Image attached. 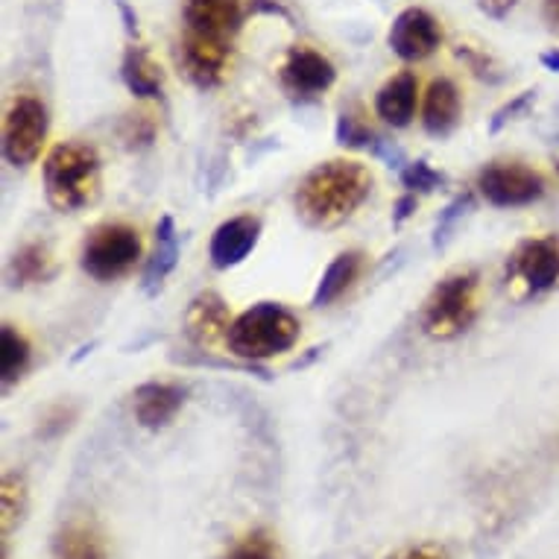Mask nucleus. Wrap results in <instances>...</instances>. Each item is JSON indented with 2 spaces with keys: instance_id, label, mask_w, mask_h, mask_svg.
Masks as SVG:
<instances>
[{
  "instance_id": "1",
  "label": "nucleus",
  "mask_w": 559,
  "mask_h": 559,
  "mask_svg": "<svg viewBox=\"0 0 559 559\" xmlns=\"http://www.w3.org/2000/svg\"><path fill=\"white\" fill-rule=\"evenodd\" d=\"M372 193V174L360 162L331 158L305 176L296 188V212L313 229L346 223Z\"/></svg>"
},
{
  "instance_id": "2",
  "label": "nucleus",
  "mask_w": 559,
  "mask_h": 559,
  "mask_svg": "<svg viewBox=\"0 0 559 559\" xmlns=\"http://www.w3.org/2000/svg\"><path fill=\"white\" fill-rule=\"evenodd\" d=\"M47 202L56 212L74 214L92 205L100 193V156L80 141H64L50 150L41 167Z\"/></svg>"
},
{
  "instance_id": "3",
  "label": "nucleus",
  "mask_w": 559,
  "mask_h": 559,
  "mask_svg": "<svg viewBox=\"0 0 559 559\" xmlns=\"http://www.w3.org/2000/svg\"><path fill=\"white\" fill-rule=\"evenodd\" d=\"M299 340V320L278 302H258L231 320L226 346L243 364L278 358L296 346Z\"/></svg>"
},
{
  "instance_id": "4",
  "label": "nucleus",
  "mask_w": 559,
  "mask_h": 559,
  "mask_svg": "<svg viewBox=\"0 0 559 559\" xmlns=\"http://www.w3.org/2000/svg\"><path fill=\"white\" fill-rule=\"evenodd\" d=\"M477 278L475 270H457L433 287L423 311V329L433 340H454L466 334L477 320Z\"/></svg>"
},
{
  "instance_id": "5",
  "label": "nucleus",
  "mask_w": 559,
  "mask_h": 559,
  "mask_svg": "<svg viewBox=\"0 0 559 559\" xmlns=\"http://www.w3.org/2000/svg\"><path fill=\"white\" fill-rule=\"evenodd\" d=\"M144 255V243L138 229L127 223H106L88 235L83 247V270L92 275L94 282H118L141 261Z\"/></svg>"
},
{
  "instance_id": "6",
  "label": "nucleus",
  "mask_w": 559,
  "mask_h": 559,
  "mask_svg": "<svg viewBox=\"0 0 559 559\" xmlns=\"http://www.w3.org/2000/svg\"><path fill=\"white\" fill-rule=\"evenodd\" d=\"M47 106L36 94H19L3 115V156L12 167H29L47 141Z\"/></svg>"
},
{
  "instance_id": "7",
  "label": "nucleus",
  "mask_w": 559,
  "mask_h": 559,
  "mask_svg": "<svg viewBox=\"0 0 559 559\" xmlns=\"http://www.w3.org/2000/svg\"><path fill=\"white\" fill-rule=\"evenodd\" d=\"M477 188L484 193V200L496 209H524L545 197L548 182L539 170L522 162H492L477 176Z\"/></svg>"
},
{
  "instance_id": "8",
  "label": "nucleus",
  "mask_w": 559,
  "mask_h": 559,
  "mask_svg": "<svg viewBox=\"0 0 559 559\" xmlns=\"http://www.w3.org/2000/svg\"><path fill=\"white\" fill-rule=\"evenodd\" d=\"M386 45L404 62H423L442 45V29L428 10L407 7L390 24Z\"/></svg>"
},
{
  "instance_id": "9",
  "label": "nucleus",
  "mask_w": 559,
  "mask_h": 559,
  "mask_svg": "<svg viewBox=\"0 0 559 559\" xmlns=\"http://www.w3.org/2000/svg\"><path fill=\"white\" fill-rule=\"evenodd\" d=\"M231 59V41L221 38L197 36V33H182L179 41V62H182L185 74L193 85L200 88H214L223 83V76L229 71Z\"/></svg>"
},
{
  "instance_id": "10",
  "label": "nucleus",
  "mask_w": 559,
  "mask_h": 559,
  "mask_svg": "<svg viewBox=\"0 0 559 559\" xmlns=\"http://www.w3.org/2000/svg\"><path fill=\"white\" fill-rule=\"evenodd\" d=\"M334 83H337L334 62L329 56H322L320 50H311V47H294L287 53L285 64H282V85L299 100L320 97Z\"/></svg>"
},
{
  "instance_id": "11",
  "label": "nucleus",
  "mask_w": 559,
  "mask_h": 559,
  "mask_svg": "<svg viewBox=\"0 0 559 559\" xmlns=\"http://www.w3.org/2000/svg\"><path fill=\"white\" fill-rule=\"evenodd\" d=\"M510 273L531 294H545L559 285V238H531L519 243L510 258Z\"/></svg>"
},
{
  "instance_id": "12",
  "label": "nucleus",
  "mask_w": 559,
  "mask_h": 559,
  "mask_svg": "<svg viewBox=\"0 0 559 559\" xmlns=\"http://www.w3.org/2000/svg\"><path fill=\"white\" fill-rule=\"evenodd\" d=\"M185 33L231 41L243 24L240 0H185Z\"/></svg>"
},
{
  "instance_id": "13",
  "label": "nucleus",
  "mask_w": 559,
  "mask_h": 559,
  "mask_svg": "<svg viewBox=\"0 0 559 559\" xmlns=\"http://www.w3.org/2000/svg\"><path fill=\"white\" fill-rule=\"evenodd\" d=\"M132 411H135V423L147 431H158L174 423L176 413L185 407L188 390L174 381H147L141 384L132 395Z\"/></svg>"
},
{
  "instance_id": "14",
  "label": "nucleus",
  "mask_w": 559,
  "mask_h": 559,
  "mask_svg": "<svg viewBox=\"0 0 559 559\" xmlns=\"http://www.w3.org/2000/svg\"><path fill=\"white\" fill-rule=\"evenodd\" d=\"M258 238H261V221L258 217H252V214L231 217V221L221 223L214 229L212 243H209V258H212V264L217 270L238 266L255 249Z\"/></svg>"
},
{
  "instance_id": "15",
  "label": "nucleus",
  "mask_w": 559,
  "mask_h": 559,
  "mask_svg": "<svg viewBox=\"0 0 559 559\" xmlns=\"http://www.w3.org/2000/svg\"><path fill=\"white\" fill-rule=\"evenodd\" d=\"M229 329V305L223 302L214 290L197 296L185 311V334L193 346H212L217 340H226Z\"/></svg>"
},
{
  "instance_id": "16",
  "label": "nucleus",
  "mask_w": 559,
  "mask_h": 559,
  "mask_svg": "<svg viewBox=\"0 0 559 559\" xmlns=\"http://www.w3.org/2000/svg\"><path fill=\"white\" fill-rule=\"evenodd\" d=\"M463 115V100H460V88L451 83L449 76H437L423 100V127L428 135L445 138L451 135L460 123Z\"/></svg>"
},
{
  "instance_id": "17",
  "label": "nucleus",
  "mask_w": 559,
  "mask_h": 559,
  "mask_svg": "<svg viewBox=\"0 0 559 559\" xmlns=\"http://www.w3.org/2000/svg\"><path fill=\"white\" fill-rule=\"evenodd\" d=\"M416 103H419V83H416V74L411 71H402L395 74L393 80H386L381 85V92L376 94V115L384 123L395 129L411 127L413 118H416Z\"/></svg>"
},
{
  "instance_id": "18",
  "label": "nucleus",
  "mask_w": 559,
  "mask_h": 559,
  "mask_svg": "<svg viewBox=\"0 0 559 559\" xmlns=\"http://www.w3.org/2000/svg\"><path fill=\"white\" fill-rule=\"evenodd\" d=\"M176 264H179V235H176V223L174 217H162L156 226V249H153V255H150L147 266H144L141 287H144L150 296L158 294L162 285L167 282V275L176 270Z\"/></svg>"
},
{
  "instance_id": "19",
  "label": "nucleus",
  "mask_w": 559,
  "mask_h": 559,
  "mask_svg": "<svg viewBox=\"0 0 559 559\" xmlns=\"http://www.w3.org/2000/svg\"><path fill=\"white\" fill-rule=\"evenodd\" d=\"M360 270H364V252H340V255L325 266L320 285L313 290V308H329L331 302H337L340 296L355 285V278L360 275Z\"/></svg>"
},
{
  "instance_id": "20",
  "label": "nucleus",
  "mask_w": 559,
  "mask_h": 559,
  "mask_svg": "<svg viewBox=\"0 0 559 559\" xmlns=\"http://www.w3.org/2000/svg\"><path fill=\"white\" fill-rule=\"evenodd\" d=\"M120 76L129 94H135L141 100H158L162 97V71L153 62V56L144 47H129L120 62Z\"/></svg>"
},
{
  "instance_id": "21",
  "label": "nucleus",
  "mask_w": 559,
  "mask_h": 559,
  "mask_svg": "<svg viewBox=\"0 0 559 559\" xmlns=\"http://www.w3.org/2000/svg\"><path fill=\"white\" fill-rule=\"evenodd\" d=\"M106 539L88 522H71L56 539V559H106Z\"/></svg>"
},
{
  "instance_id": "22",
  "label": "nucleus",
  "mask_w": 559,
  "mask_h": 559,
  "mask_svg": "<svg viewBox=\"0 0 559 559\" xmlns=\"http://www.w3.org/2000/svg\"><path fill=\"white\" fill-rule=\"evenodd\" d=\"M53 252H50L45 243H27V247H21L10 261V282L19 287L41 285L47 278H53Z\"/></svg>"
},
{
  "instance_id": "23",
  "label": "nucleus",
  "mask_w": 559,
  "mask_h": 559,
  "mask_svg": "<svg viewBox=\"0 0 559 559\" xmlns=\"http://www.w3.org/2000/svg\"><path fill=\"white\" fill-rule=\"evenodd\" d=\"M29 358H33V348H29L27 337L12 325L0 329V378L3 384L10 386L21 381V376L27 372Z\"/></svg>"
},
{
  "instance_id": "24",
  "label": "nucleus",
  "mask_w": 559,
  "mask_h": 559,
  "mask_svg": "<svg viewBox=\"0 0 559 559\" xmlns=\"http://www.w3.org/2000/svg\"><path fill=\"white\" fill-rule=\"evenodd\" d=\"M226 559H285V554H282V545L275 542L273 533L252 531L231 545Z\"/></svg>"
},
{
  "instance_id": "25",
  "label": "nucleus",
  "mask_w": 559,
  "mask_h": 559,
  "mask_svg": "<svg viewBox=\"0 0 559 559\" xmlns=\"http://www.w3.org/2000/svg\"><path fill=\"white\" fill-rule=\"evenodd\" d=\"M27 510V486L19 475L3 477V496H0V513H3V533L10 536L15 522H21V515Z\"/></svg>"
},
{
  "instance_id": "26",
  "label": "nucleus",
  "mask_w": 559,
  "mask_h": 559,
  "mask_svg": "<svg viewBox=\"0 0 559 559\" xmlns=\"http://www.w3.org/2000/svg\"><path fill=\"white\" fill-rule=\"evenodd\" d=\"M378 138L381 135H376V132H372L358 115H352V111H343L337 118V144H343V147L372 150Z\"/></svg>"
},
{
  "instance_id": "27",
  "label": "nucleus",
  "mask_w": 559,
  "mask_h": 559,
  "mask_svg": "<svg viewBox=\"0 0 559 559\" xmlns=\"http://www.w3.org/2000/svg\"><path fill=\"white\" fill-rule=\"evenodd\" d=\"M399 176H402V185L407 188V193H431L437 191L440 185L449 182V179H445L440 170H433L425 158H419V162H407V165L399 170Z\"/></svg>"
},
{
  "instance_id": "28",
  "label": "nucleus",
  "mask_w": 559,
  "mask_h": 559,
  "mask_svg": "<svg viewBox=\"0 0 559 559\" xmlns=\"http://www.w3.org/2000/svg\"><path fill=\"white\" fill-rule=\"evenodd\" d=\"M472 212V193H463L457 200H451L445 205V212L440 214V221H437V229H433V249H442L451 240L454 229H457V223Z\"/></svg>"
},
{
  "instance_id": "29",
  "label": "nucleus",
  "mask_w": 559,
  "mask_h": 559,
  "mask_svg": "<svg viewBox=\"0 0 559 559\" xmlns=\"http://www.w3.org/2000/svg\"><path fill=\"white\" fill-rule=\"evenodd\" d=\"M132 147H147L153 144V138H156V123L147 118V115H138V118L129 120V129L123 132Z\"/></svg>"
},
{
  "instance_id": "30",
  "label": "nucleus",
  "mask_w": 559,
  "mask_h": 559,
  "mask_svg": "<svg viewBox=\"0 0 559 559\" xmlns=\"http://www.w3.org/2000/svg\"><path fill=\"white\" fill-rule=\"evenodd\" d=\"M533 97H536V94L524 92V94H519V97H515L513 103H507L504 109H498L496 118H492V123H489V132H492V135H496V132H501V129H504L507 123H510V120H513L515 115H519V111H524V109H527V106H531Z\"/></svg>"
},
{
  "instance_id": "31",
  "label": "nucleus",
  "mask_w": 559,
  "mask_h": 559,
  "mask_svg": "<svg viewBox=\"0 0 559 559\" xmlns=\"http://www.w3.org/2000/svg\"><path fill=\"white\" fill-rule=\"evenodd\" d=\"M372 156H378L381 162H386V167H395V170H402L407 165V156H404L402 147H395L393 141H384V138H378L376 147H372Z\"/></svg>"
},
{
  "instance_id": "32",
  "label": "nucleus",
  "mask_w": 559,
  "mask_h": 559,
  "mask_svg": "<svg viewBox=\"0 0 559 559\" xmlns=\"http://www.w3.org/2000/svg\"><path fill=\"white\" fill-rule=\"evenodd\" d=\"M515 3H519V0H477V10L484 12L486 19L504 21L507 15L515 10Z\"/></svg>"
},
{
  "instance_id": "33",
  "label": "nucleus",
  "mask_w": 559,
  "mask_h": 559,
  "mask_svg": "<svg viewBox=\"0 0 559 559\" xmlns=\"http://www.w3.org/2000/svg\"><path fill=\"white\" fill-rule=\"evenodd\" d=\"M390 559H445L437 545H413V548H404L399 554H393Z\"/></svg>"
},
{
  "instance_id": "34",
  "label": "nucleus",
  "mask_w": 559,
  "mask_h": 559,
  "mask_svg": "<svg viewBox=\"0 0 559 559\" xmlns=\"http://www.w3.org/2000/svg\"><path fill=\"white\" fill-rule=\"evenodd\" d=\"M413 212H416V193H404L402 200L395 202L393 212V226H402L404 221H411Z\"/></svg>"
},
{
  "instance_id": "35",
  "label": "nucleus",
  "mask_w": 559,
  "mask_h": 559,
  "mask_svg": "<svg viewBox=\"0 0 559 559\" xmlns=\"http://www.w3.org/2000/svg\"><path fill=\"white\" fill-rule=\"evenodd\" d=\"M249 12H266V15H278V19L290 21V12H287L278 0H252V3H249Z\"/></svg>"
},
{
  "instance_id": "36",
  "label": "nucleus",
  "mask_w": 559,
  "mask_h": 559,
  "mask_svg": "<svg viewBox=\"0 0 559 559\" xmlns=\"http://www.w3.org/2000/svg\"><path fill=\"white\" fill-rule=\"evenodd\" d=\"M118 10H120V15H123V21H127L129 36H138V19H135V12L129 10L127 0H118Z\"/></svg>"
},
{
  "instance_id": "37",
  "label": "nucleus",
  "mask_w": 559,
  "mask_h": 559,
  "mask_svg": "<svg viewBox=\"0 0 559 559\" xmlns=\"http://www.w3.org/2000/svg\"><path fill=\"white\" fill-rule=\"evenodd\" d=\"M545 15L554 27H559V0H545Z\"/></svg>"
},
{
  "instance_id": "38",
  "label": "nucleus",
  "mask_w": 559,
  "mask_h": 559,
  "mask_svg": "<svg viewBox=\"0 0 559 559\" xmlns=\"http://www.w3.org/2000/svg\"><path fill=\"white\" fill-rule=\"evenodd\" d=\"M542 64H545L548 71H557L559 74V50H548V53H542Z\"/></svg>"
},
{
  "instance_id": "39",
  "label": "nucleus",
  "mask_w": 559,
  "mask_h": 559,
  "mask_svg": "<svg viewBox=\"0 0 559 559\" xmlns=\"http://www.w3.org/2000/svg\"><path fill=\"white\" fill-rule=\"evenodd\" d=\"M557 167H559V165H557Z\"/></svg>"
}]
</instances>
